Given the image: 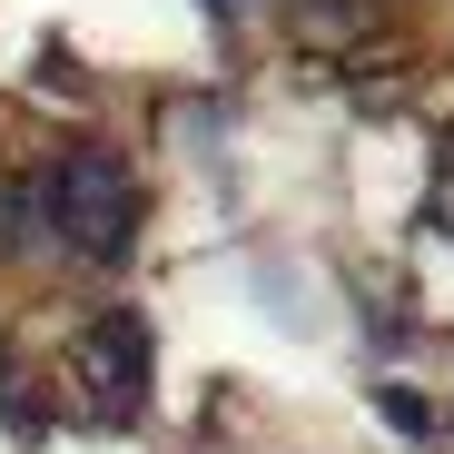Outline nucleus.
I'll list each match as a JSON object with an SVG mask.
<instances>
[{
    "label": "nucleus",
    "mask_w": 454,
    "mask_h": 454,
    "mask_svg": "<svg viewBox=\"0 0 454 454\" xmlns=\"http://www.w3.org/2000/svg\"><path fill=\"white\" fill-rule=\"evenodd\" d=\"M40 207H50V227H59V247H80V257H99V267H119L129 238H138V178L109 159V148L59 159V168L40 178Z\"/></svg>",
    "instance_id": "obj_1"
},
{
    "label": "nucleus",
    "mask_w": 454,
    "mask_h": 454,
    "mask_svg": "<svg viewBox=\"0 0 454 454\" xmlns=\"http://www.w3.org/2000/svg\"><path fill=\"white\" fill-rule=\"evenodd\" d=\"M80 386H90L99 425H129V415L148 405V326H138V317H99V326L80 336Z\"/></svg>",
    "instance_id": "obj_2"
},
{
    "label": "nucleus",
    "mask_w": 454,
    "mask_h": 454,
    "mask_svg": "<svg viewBox=\"0 0 454 454\" xmlns=\"http://www.w3.org/2000/svg\"><path fill=\"white\" fill-rule=\"evenodd\" d=\"M386 415H395L405 434H434V405H425V395H386Z\"/></svg>",
    "instance_id": "obj_3"
},
{
    "label": "nucleus",
    "mask_w": 454,
    "mask_h": 454,
    "mask_svg": "<svg viewBox=\"0 0 454 454\" xmlns=\"http://www.w3.org/2000/svg\"><path fill=\"white\" fill-rule=\"evenodd\" d=\"M207 11H247V0H207Z\"/></svg>",
    "instance_id": "obj_4"
}]
</instances>
